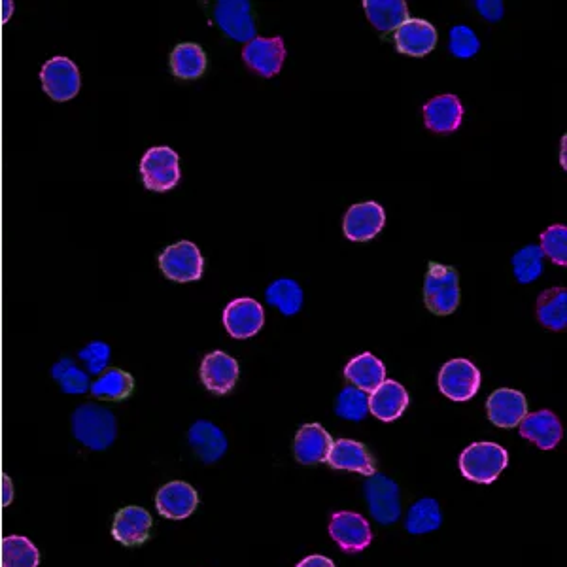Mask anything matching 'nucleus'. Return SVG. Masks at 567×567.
I'll list each match as a JSON object with an SVG mask.
<instances>
[{"label":"nucleus","instance_id":"f257e3e1","mask_svg":"<svg viewBox=\"0 0 567 567\" xmlns=\"http://www.w3.org/2000/svg\"><path fill=\"white\" fill-rule=\"evenodd\" d=\"M72 435L84 447L101 452L112 447L118 437V422L112 411L97 403L80 405L70 418Z\"/></svg>","mask_w":567,"mask_h":567},{"label":"nucleus","instance_id":"f03ea898","mask_svg":"<svg viewBox=\"0 0 567 567\" xmlns=\"http://www.w3.org/2000/svg\"><path fill=\"white\" fill-rule=\"evenodd\" d=\"M458 465L467 481L490 484L509 465V454L498 443H473L460 454Z\"/></svg>","mask_w":567,"mask_h":567},{"label":"nucleus","instance_id":"7ed1b4c3","mask_svg":"<svg viewBox=\"0 0 567 567\" xmlns=\"http://www.w3.org/2000/svg\"><path fill=\"white\" fill-rule=\"evenodd\" d=\"M424 303L437 316H448L460 305V276L447 265L430 263L426 284H424Z\"/></svg>","mask_w":567,"mask_h":567},{"label":"nucleus","instance_id":"20e7f679","mask_svg":"<svg viewBox=\"0 0 567 567\" xmlns=\"http://www.w3.org/2000/svg\"><path fill=\"white\" fill-rule=\"evenodd\" d=\"M40 84L44 93L55 103H67L82 89V76L78 65L65 57L55 55L40 69Z\"/></svg>","mask_w":567,"mask_h":567},{"label":"nucleus","instance_id":"39448f33","mask_svg":"<svg viewBox=\"0 0 567 567\" xmlns=\"http://www.w3.org/2000/svg\"><path fill=\"white\" fill-rule=\"evenodd\" d=\"M140 174L146 189L165 193L180 182V157L169 146L150 148L140 159Z\"/></svg>","mask_w":567,"mask_h":567},{"label":"nucleus","instance_id":"423d86ee","mask_svg":"<svg viewBox=\"0 0 567 567\" xmlns=\"http://www.w3.org/2000/svg\"><path fill=\"white\" fill-rule=\"evenodd\" d=\"M159 269L172 282H195L203 276L205 261L197 244L180 241L159 254Z\"/></svg>","mask_w":567,"mask_h":567},{"label":"nucleus","instance_id":"0eeeda50","mask_svg":"<svg viewBox=\"0 0 567 567\" xmlns=\"http://www.w3.org/2000/svg\"><path fill=\"white\" fill-rule=\"evenodd\" d=\"M439 390L450 401L464 403L477 396L481 388V371L469 360H450L439 371Z\"/></svg>","mask_w":567,"mask_h":567},{"label":"nucleus","instance_id":"6e6552de","mask_svg":"<svg viewBox=\"0 0 567 567\" xmlns=\"http://www.w3.org/2000/svg\"><path fill=\"white\" fill-rule=\"evenodd\" d=\"M365 499L369 505L371 516L382 526L396 524L401 516V498L399 486L390 477L375 473L365 482Z\"/></svg>","mask_w":567,"mask_h":567},{"label":"nucleus","instance_id":"1a4fd4ad","mask_svg":"<svg viewBox=\"0 0 567 567\" xmlns=\"http://www.w3.org/2000/svg\"><path fill=\"white\" fill-rule=\"evenodd\" d=\"M329 535L348 554L363 552L373 541L369 522L360 513L352 511H339L331 516Z\"/></svg>","mask_w":567,"mask_h":567},{"label":"nucleus","instance_id":"9d476101","mask_svg":"<svg viewBox=\"0 0 567 567\" xmlns=\"http://www.w3.org/2000/svg\"><path fill=\"white\" fill-rule=\"evenodd\" d=\"M216 23L235 42H250L256 38V21L248 0H220L214 8Z\"/></svg>","mask_w":567,"mask_h":567},{"label":"nucleus","instance_id":"9b49d317","mask_svg":"<svg viewBox=\"0 0 567 567\" xmlns=\"http://www.w3.org/2000/svg\"><path fill=\"white\" fill-rule=\"evenodd\" d=\"M265 324V312L256 299H233L224 310V326L233 339H250Z\"/></svg>","mask_w":567,"mask_h":567},{"label":"nucleus","instance_id":"f8f14e48","mask_svg":"<svg viewBox=\"0 0 567 567\" xmlns=\"http://www.w3.org/2000/svg\"><path fill=\"white\" fill-rule=\"evenodd\" d=\"M242 59L244 63L258 72L263 78H273L284 65L286 59V46L284 40L280 36L275 38H254L246 44V48L242 50Z\"/></svg>","mask_w":567,"mask_h":567},{"label":"nucleus","instance_id":"ddd939ff","mask_svg":"<svg viewBox=\"0 0 567 567\" xmlns=\"http://www.w3.org/2000/svg\"><path fill=\"white\" fill-rule=\"evenodd\" d=\"M386 224L384 208L375 201L358 203L344 214L343 231L348 241L365 242L375 239Z\"/></svg>","mask_w":567,"mask_h":567},{"label":"nucleus","instance_id":"4468645a","mask_svg":"<svg viewBox=\"0 0 567 567\" xmlns=\"http://www.w3.org/2000/svg\"><path fill=\"white\" fill-rule=\"evenodd\" d=\"M197 505H199V494L188 482H169L155 496L157 513L169 520L188 518L193 515Z\"/></svg>","mask_w":567,"mask_h":567},{"label":"nucleus","instance_id":"2eb2a0df","mask_svg":"<svg viewBox=\"0 0 567 567\" xmlns=\"http://www.w3.org/2000/svg\"><path fill=\"white\" fill-rule=\"evenodd\" d=\"M239 378V363L222 350L210 352L201 363V380L208 392L225 396L229 394Z\"/></svg>","mask_w":567,"mask_h":567},{"label":"nucleus","instance_id":"dca6fc26","mask_svg":"<svg viewBox=\"0 0 567 567\" xmlns=\"http://www.w3.org/2000/svg\"><path fill=\"white\" fill-rule=\"evenodd\" d=\"M152 524L154 520L146 509L137 507V505H129V507H123L114 516L112 537L125 547H135L150 537Z\"/></svg>","mask_w":567,"mask_h":567},{"label":"nucleus","instance_id":"f3484780","mask_svg":"<svg viewBox=\"0 0 567 567\" xmlns=\"http://www.w3.org/2000/svg\"><path fill=\"white\" fill-rule=\"evenodd\" d=\"M486 409H488V418L494 426L511 430L516 428L522 422V418L528 414V401L518 390L501 388L488 397Z\"/></svg>","mask_w":567,"mask_h":567},{"label":"nucleus","instance_id":"a211bd4d","mask_svg":"<svg viewBox=\"0 0 567 567\" xmlns=\"http://www.w3.org/2000/svg\"><path fill=\"white\" fill-rule=\"evenodd\" d=\"M188 441L191 450L207 465L220 462L229 447L224 431L208 420H197L189 428Z\"/></svg>","mask_w":567,"mask_h":567},{"label":"nucleus","instance_id":"6ab92c4d","mask_svg":"<svg viewBox=\"0 0 567 567\" xmlns=\"http://www.w3.org/2000/svg\"><path fill=\"white\" fill-rule=\"evenodd\" d=\"M518 430L524 439L532 441L541 450H552L564 437L560 418L552 411L526 414L518 424Z\"/></svg>","mask_w":567,"mask_h":567},{"label":"nucleus","instance_id":"aec40b11","mask_svg":"<svg viewBox=\"0 0 567 567\" xmlns=\"http://www.w3.org/2000/svg\"><path fill=\"white\" fill-rule=\"evenodd\" d=\"M409 392L396 380H384L369 394V413L382 422H394L409 407Z\"/></svg>","mask_w":567,"mask_h":567},{"label":"nucleus","instance_id":"412c9836","mask_svg":"<svg viewBox=\"0 0 567 567\" xmlns=\"http://www.w3.org/2000/svg\"><path fill=\"white\" fill-rule=\"evenodd\" d=\"M327 464L331 465L333 469L360 473L363 477H371V475L377 473L375 460L369 454V450L358 441H352V439L333 441V447H331L329 456H327Z\"/></svg>","mask_w":567,"mask_h":567},{"label":"nucleus","instance_id":"4be33fe9","mask_svg":"<svg viewBox=\"0 0 567 567\" xmlns=\"http://www.w3.org/2000/svg\"><path fill=\"white\" fill-rule=\"evenodd\" d=\"M394 40L399 53L411 57H424L433 52L437 44V31L424 19L409 18L397 29Z\"/></svg>","mask_w":567,"mask_h":567},{"label":"nucleus","instance_id":"5701e85b","mask_svg":"<svg viewBox=\"0 0 567 567\" xmlns=\"http://www.w3.org/2000/svg\"><path fill=\"white\" fill-rule=\"evenodd\" d=\"M331 447H333V439L320 424H307L297 431L293 452L299 464H322L327 462Z\"/></svg>","mask_w":567,"mask_h":567},{"label":"nucleus","instance_id":"b1692460","mask_svg":"<svg viewBox=\"0 0 567 567\" xmlns=\"http://www.w3.org/2000/svg\"><path fill=\"white\" fill-rule=\"evenodd\" d=\"M464 120V106L456 95H439L424 104V121L433 133H454Z\"/></svg>","mask_w":567,"mask_h":567},{"label":"nucleus","instance_id":"393cba45","mask_svg":"<svg viewBox=\"0 0 567 567\" xmlns=\"http://www.w3.org/2000/svg\"><path fill=\"white\" fill-rule=\"evenodd\" d=\"M344 377L352 382L354 388H358L365 394H371L375 388H378L386 380V367L371 352H363L360 356H356L354 360L346 363Z\"/></svg>","mask_w":567,"mask_h":567},{"label":"nucleus","instance_id":"a878e982","mask_svg":"<svg viewBox=\"0 0 567 567\" xmlns=\"http://www.w3.org/2000/svg\"><path fill=\"white\" fill-rule=\"evenodd\" d=\"M363 8L371 25L382 33L397 31L409 19L405 0H363Z\"/></svg>","mask_w":567,"mask_h":567},{"label":"nucleus","instance_id":"bb28decb","mask_svg":"<svg viewBox=\"0 0 567 567\" xmlns=\"http://www.w3.org/2000/svg\"><path fill=\"white\" fill-rule=\"evenodd\" d=\"M537 318L541 326L552 331H564L567 326V290L550 288L537 299Z\"/></svg>","mask_w":567,"mask_h":567},{"label":"nucleus","instance_id":"cd10ccee","mask_svg":"<svg viewBox=\"0 0 567 567\" xmlns=\"http://www.w3.org/2000/svg\"><path fill=\"white\" fill-rule=\"evenodd\" d=\"M171 70L176 78L197 80L207 70V55L199 44H178L171 53Z\"/></svg>","mask_w":567,"mask_h":567},{"label":"nucleus","instance_id":"c85d7f7f","mask_svg":"<svg viewBox=\"0 0 567 567\" xmlns=\"http://www.w3.org/2000/svg\"><path fill=\"white\" fill-rule=\"evenodd\" d=\"M91 396L106 401H125L135 390V378L121 369H108L91 384Z\"/></svg>","mask_w":567,"mask_h":567},{"label":"nucleus","instance_id":"c756f323","mask_svg":"<svg viewBox=\"0 0 567 567\" xmlns=\"http://www.w3.org/2000/svg\"><path fill=\"white\" fill-rule=\"evenodd\" d=\"M441 524H443L441 505L433 498L418 499L409 509V515L405 520L407 532L413 535L435 532L441 528Z\"/></svg>","mask_w":567,"mask_h":567},{"label":"nucleus","instance_id":"7c9ffc66","mask_svg":"<svg viewBox=\"0 0 567 567\" xmlns=\"http://www.w3.org/2000/svg\"><path fill=\"white\" fill-rule=\"evenodd\" d=\"M265 299L284 316H295L303 307V288L292 278H280L267 288Z\"/></svg>","mask_w":567,"mask_h":567},{"label":"nucleus","instance_id":"2f4dec72","mask_svg":"<svg viewBox=\"0 0 567 567\" xmlns=\"http://www.w3.org/2000/svg\"><path fill=\"white\" fill-rule=\"evenodd\" d=\"M40 552L25 535H8L2 539V567H38Z\"/></svg>","mask_w":567,"mask_h":567},{"label":"nucleus","instance_id":"473e14b6","mask_svg":"<svg viewBox=\"0 0 567 567\" xmlns=\"http://www.w3.org/2000/svg\"><path fill=\"white\" fill-rule=\"evenodd\" d=\"M52 377L63 394L69 396H80L86 394L91 388V380L86 371H82L72 358H63V360L53 363Z\"/></svg>","mask_w":567,"mask_h":567},{"label":"nucleus","instance_id":"72a5a7b5","mask_svg":"<svg viewBox=\"0 0 567 567\" xmlns=\"http://www.w3.org/2000/svg\"><path fill=\"white\" fill-rule=\"evenodd\" d=\"M543 252L539 246L530 244L522 250H518L513 258V271H515L516 280L520 284H530L535 282L541 273H543Z\"/></svg>","mask_w":567,"mask_h":567},{"label":"nucleus","instance_id":"f704fd0d","mask_svg":"<svg viewBox=\"0 0 567 567\" xmlns=\"http://www.w3.org/2000/svg\"><path fill=\"white\" fill-rule=\"evenodd\" d=\"M337 416L350 422H360L369 414V394L361 392L354 386L344 388L343 392L337 397Z\"/></svg>","mask_w":567,"mask_h":567},{"label":"nucleus","instance_id":"c9c22d12","mask_svg":"<svg viewBox=\"0 0 567 567\" xmlns=\"http://www.w3.org/2000/svg\"><path fill=\"white\" fill-rule=\"evenodd\" d=\"M543 256L560 265H567V229L566 225H550L541 233V244H539Z\"/></svg>","mask_w":567,"mask_h":567},{"label":"nucleus","instance_id":"e433bc0d","mask_svg":"<svg viewBox=\"0 0 567 567\" xmlns=\"http://www.w3.org/2000/svg\"><path fill=\"white\" fill-rule=\"evenodd\" d=\"M448 50L454 57L460 59H469L481 50V42L475 35L473 29L465 27V25H456L450 29V38H448Z\"/></svg>","mask_w":567,"mask_h":567},{"label":"nucleus","instance_id":"4c0bfd02","mask_svg":"<svg viewBox=\"0 0 567 567\" xmlns=\"http://www.w3.org/2000/svg\"><path fill=\"white\" fill-rule=\"evenodd\" d=\"M110 356H112V348L103 341H91L78 352V358L86 365L87 375H101L106 371Z\"/></svg>","mask_w":567,"mask_h":567},{"label":"nucleus","instance_id":"58836bf2","mask_svg":"<svg viewBox=\"0 0 567 567\" xmlns=\"http://www.w3.org/2000/svg\"><path fill=\"white\" fill-rule=\"evenodd\" d=\"M475 6H477L482 18L488 19L492 23L503 18V2L501 0H477Z\"/></svg>","mask_w":567,"mask_h":567},{"label":"nucleus","instance_id":"ea45409f","mask_svg":"<svg viewBox=\"0 0 567 567\" xmlns=\"http://www.w3.org/2000/svg\"><path fill=\"white\" fill-rule=\"evenodd\" d=\"M295 567H337L333 564L331 558L322 556V554H310L307 558H303Z\"/></svg>","mask_w":567,"mask_h":567},{"label":"nucleus","instance_id":"a19ab883","mask_svg":"<svg viewBox=\"0 0 567 567\" xmlns=\"http://www.w3.org/2000/svg\"><path fill=\"white\" fill-rule=\"evenodd\" d=\"M12 498H14V486H12L10 477L4 475V479H2V505L8 507L12 503Z\"/></svg>","mask_w":567,"mask_h":567},{"label":"nucleus","instance_id":"79ce46f5","mask_svg":"<svg viewBox=\"0 0 567 567\" xmlns=\"http://www.w3.org/2000/svg\"><path fill=\"white\" fill-rule=\"evenodd\" d=\"M560 163L566 169V137L562 138V155H560Z\"/></svg>","mask_w":567,"mask_h":567}]
</instances>
